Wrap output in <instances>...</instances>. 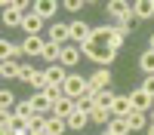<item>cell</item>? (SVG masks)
<instances>
[{
    "label": "cell",
    "instance_id": "6da1fadb",
    "mask_svg": "<svg viewBox=\"0 0 154 135\" xmlns=\"http://www.w3.org/2000/svg\"><path fill=\"white\" fill-rule=\"evenodd\" d=\"M62 92H65L68 98H74V101H80V98L89 92V77H80V74H68L65 86H62Z\"/></svg>",
    "mask_w": 154,
    "mask_h": 135
},
{
    "label": "cell",
    "instance_id": "7a4b0ae2",
    "mask_svg": "<svg viewBox=\"0 0 154 135\" xmlns=\"http://www.w3.org/2000/svg\"><path fill=\"white\" fill-rule=\"evenodd\" d=\"M12 114H16V126H28V123L37 117V110L31 104V98H25V101H19L16 107H12Z\"/></svg>",
    "mask_w": 154,
    "mask_h": 135
},
{
    "label": "cell",
    "instance_id": "3957f363",
    "mask_svg": "<svg viewBox=\"0 0 154 135\" xmlns=\"http://www.w3.org/2000/svg\"><path fill=\"white\" fill-rule=\"evenodd\" d=\"M111 86V68H99L93 77H89V92L86 95H96L99 89H108Z\"/></svg>",
    "mask_w": 154,
    "mask_h": 135
},
{
    "label": "cell",
    "instance_id": "277c9868",
    "mask_svg": "<svg viewBox=\"0 0 154 135\" xmlns=\"http://www.w3.org/2000/svg\"><path fill=\"white\" fill-rule=\"evenodd\" d=\"M49 43H59V46H68V40H71V25H62V22H56V25H49V37H46Z\"/></svg>",
    "mask_w": 154,
    "mask_h": 135
},
{
    "label": "cell",
    "instance_id": "5b68a950",
    "mask_svg": "<svg viewBox=\"0 0 154 135\" xmlns=\"http://www.w3.org/2000/svg\"><path fill=\"white\" fill-rule=\"evenodd\" d=\"M130 101H133V110H142V114H145V110H151L154 107V98L142 89V86H139V89H133L130 92Z\"/></svg>",
    "mask_w": 154,
    "mask_h": 135
},
{
    "label": "cell",
    "instance_id": "8992f818",
    "mask_svg": "<svg viewBox=\"0 0 154 135\" xmlns=\"http://www.w3.org/2000/svg\"><path fill=\"white\" fill-rule=\"evenodd\" d=\"M80 58H83L80 46H71V43H68V46H62V58H59V65L71 71V68H77V61H80Z\"/></svg>",
    "mask_w": 154,
    "mask_h": 135
},
{
    "label": "cell",
    "instance_id": "52a82bcc",
    "mask_svg": "<svg viewBox=\"0 0 154 135\" xmlns=\"http://www.w3.org/2000/svg\"><path fill=\"white\" fill-rule=\"evenodd\" d=\"M105 12L111 19H117V22H123L126 16H133V3H126V0H111V3L105 6Z\"/></svg>",
    "mask_w": 154,
    "mask_h": 135
},
{
    "label": "cell",
    "instance_id": "ba28073f",
    "mask_svg": "<svg viewBox=\"0 0 154 135\" xmlns=\"http://www.w3.org/2000/svg\"><path fill=\"white\" fill-rule=\"evenodd\" d=\"M68 68H62V65H49L46 71H43V77H46V83L49 86H65V80H68Z\"/></svg>",
    "mask_w": 154,
    "mask_h": 135
},
{
    "label": "cell",
    "instance_id": "9c48e42d",
    "mask_svg": "<svg viewBox=\"0 0 154 135\" xmlns=\"http://www.w3.org/2000/svg\"><path fill=\"white\" fill-rule=\"evenodd\" d=\"M43 19L37 16V12H28V16H25V22H22V31L28 34V37H40V31H43Z\"/></svg>",
    "mask_w": 154,
    "mask_h": 135
},
{
    "label": "cell",
    "instance_id": "30bf717a",
    "mask_svg": "<svg viewBox=\"0 0 154 135\" xmlns=\"http://www.w3.org/2000/svg\"><path fill=\"white\" fill-rule=\"evenodd\" d=\"M74 110H77V101H74V98H68V95H62L59 101L53 104V117H62V120H68V117L74 114Z\"/></svg>",
    "mask_w": 154,
    "mask_h": 135
},
{
    "label": "cell",
    "instance_id": "8fae6325",
    "mask_svg": "<svg viewBox=\"0 0 154 135\" xmlns=\"http://www.w3.org/2000/svg\"><path fill=\"white\" fill-rule=\"evenodd\" d=\"M111 117H130V110H133V101H130V95H114V101H111Z\"/></svg>",
    "mask_w": 154,
    "mask_h": 135
},
{
    "label": "cell",
    "instance_id": "7c38bea8",
    "mask_svg": "<svg viewBox=\"0 0 154 135\" xmlns=\"http://www.w3.org/2000/svg\"><path fill=\"white\" fill-rule=\"evenodd\" d=\"M31 12H37V16H40V19L46 22V19H53L56 12H59V3H56V0H37Z\"/></svg>",
    "mask_w": 154,
    "mask_h": 135
},
{
    "label": "cell",
    "instance_id": "4fadbf2b",
    "mask_svg": "<svg viewBox=\"0 0 154 135\" xmlns=\"http://www.w3.org/2000/svg\"><path fill=\"white\" fill-rule=\"evenodd\" d=\"M31 104H34V110H37L40 117H53V101H49L43 92H34V95H31Z\"/></svg>",
    "mask_w": 154,
    "mask_h": 135
},
{
    "label": "cell",
    "instance_id": "5bb4252c",
    "mask_svg": "<svg viewBox=\"0 0 154 135\" xmlns=\"http://www.w3.org/2000/svg\"><path fill=\"white\" fill-rule=\"evenodd\" d=\"M133 16H136L139 22L154 19V0H136V3H133Z\"/></svg>",
    "mask_w": 154,
    "mask_h": 135
},
{
    "label": "cell",
    "instance_id": "9a60e30c",
    "mask_svg": "<svg viewBox=\"0 0 154 135\" xmlns=\"http://www.w3.org/2000/svg\"><path fill=\"white\" fill-rule=\"evenodd\" d=\"M43 46H46L43 37H25V40H22L25 55H43Z\"/></svg>",
    "mask_w": 154,
    "mask_h": 135
},
{
    "label": "cell",
    "instance_id": "2e32d148",
    "mask_svg": "<svg viewBox=\"0 0 154 135\" xmlns=\"http://www.w3.org/2000/svg\"><path fill=\"white\" fill-rule=\"evenodd\" d=\"M126 123H130V129H133V132H139V129H148V126H151V117H145L142 110H130Z\"/></svg>",
    "mask_w": 154,
    "mask_h": 135
},
{
    "label": "cell",
    "instance_id": "e0dca14e",
    "mask_svg": "<svg viewBox=\"0 0 154 135\" xmlns=\"http://www.w3.org/2000/svg\"><path fill=\"white\" fill-rule=\"evenodd\" d=\"M89 34H93V28H86V22H71V40H77V46L89 40Z\"/></svg>",
    "mask_w": 154,
    "mask_h": 135
},
{
    "label": "cell",
    "instance_id": "ac0fdd59",
    "mask_svg": "<svg viewBox=\"0 0 154 135\" xmlns=\"http://www.w3.org/2000/svg\"><path fill=\"white\" fill-rule=\"evenodd\" d=\"M25 49L16 46V43H9V40H0V58L3 61H16V55H22Z\"/></svg>",
    "mask_w": 154,
    "mask_h": 135
},
{
    "label": "cell",
    "instance_id": "d6986e66",
    "mask_svg": "<svg viewBox=\"0 0 154 135\" xmlns=\"http://www.w3.org/2000/svg\"><path fill=\"white\" fill-rule=\"evenodd\" d=\"M139 68H142L145 77H154V49H145V52L139 55Z\"/></svg>",
    "mask_w": 154,
    "mask_h": 135
},
{
    "label": "cell",
    "instance_id": "ffe728a7",
    "mask_svg": "<svg viewBox=\"0 0 154 135\" xmlns=\"http://www.w3.org/2000/svg\"><path fill=\"white\" fill-rule=\"evenodd\" d=\"M22 74V65H16V61H0V77L3 80H19Z\"/></svg>",
    "mask_w": 154,
    "mask_h": 135
},
{
    "label": "cell",
    "instance_id": "44dd1931",
    "mask_svg": "<svg viewBox=\"0 0 154 135\" xmlns=\"http://www.w3.org/2000/svg\"><path fill=\"white\" fill-rule=\"evenodd\" d=\"M86 123H93V120H89V114H86V110H80V107H77L74 114L68 117V129H83Z\"/></svg>",
    "mask_w": 154,
    "mask_h": 135
},
{
    "label": "cell",
    "instance_id": "7402d4cb",
    "mask_svg": "<svg viewBox=\"0 0 154 135\" xmlns=\"http://www.w3.org/2000/svg\"><path fill=\"white\" fill-rule=\"evenodd\" d=\"M105 129H111L114 135H130V132H133L130 123H126V117H111V123H108Z\"/></svg>",
    "mask_w": 154,
    "mask_h": 135
},
{
    "label": "cell",
    "instance_id": "603a6c76",
    "mask_svg": "<svg viewBox=\"0 0 154 135\" xmlns=\"http://www.w3.org/2000/svg\"><path fill=\"white\" fill-rule=\"evenodd\" d=\"M40 58H46L49 65H59V58H62V46L46 40V46H43V55H40Z\"/></svg>",
    "mask_w": 154,
    "mask_h": 135
},
{
    "label": "cell",
    "instance_id": "cb8c5ba5",
    "mask_svg": "<svg viewBox=\"0 0 154 135\" xmlns=\"http://www.w3.org/2000/svg\"><path fill=\"white\" fill-rule=\"evenodd\" d=\"M114 95H117V92H114L111 86H108V89H99V92L93 95V101H96V107H111V101H114Z\"/></svg>",
    "mask_w": 154,
    "mask_h": 135
},
{
    "label": "cell",
    "instance_id": "d4e9b609",
    "mask_svg": "<svg viewBox=\"0 0 154 135\" xmlns=\"http://www.w3.org/2000/svg\"><path fill=\"white\" fill-rule=\"evenodd\" d=\"M46 132H49V135H62V132H68V120H62V117H49V120H46Z\"/></svg>",
    "mask_w": 154,
    "mask_h": 135
},
{
    "label": "cell",
    "instance_id": "484cf974",
    "mask_svg": "<svg viewBox=\"0 0 154 135\" xmlns=\"http://www.w3.org/2000/svg\"><path fill=\"white\" fill-rule=\"evenodd\" d=\"M0 132H16V114L12 110H0Z\"/></svg>",
    "mask_w": 154,
    "mask_h": 135
},
{
    "label": "cell",
    "instance_id": "4316f807",
    "mask_svg": "<svg viewBox=\"0 0 154 135\" xmlns=\"http://www.w3.org/2000/svg\"><path fill=\"white\" fill-rule=\"evenodd\" d=\"M89 120H93L96 126H108V123H111V110L108 107H96L93 114H89Z\"/></svg>",
    "mask_w": 154,
    "mask_h": 135
},
{
    "label": "cell",
    "instance_id": "83f0119b",
    "mask_svg": "<svg viewBox=\"0 0 154 135\" xmlns=\"http://www.w3.org/2000/svg\"><path fill=\"white\" fill-rule=\"evenodd\" d=\"M37 74H40V71H37V68H31V65H22V74H19V80L22 83H34V77H37Z\"/></svg>",
    "mask_w": 154,
    "mask_h": 135
},
{
    "label": "cell",
    "instance_id": "f1b7e54d",
    "mask_svg": "<svg viewBox=\"0 0 154 135\" xmlns=\"http://www.w3.org/2000/svg\"><path fill=\"white\" fill-rule=\"evenodd\" d=\"M12 104H19V101H16V95H12L9 89H3V92H0V110H9Z\"/></svg>",
    "mask_w": 154,
    "mask_h": 135
},
{
    "label": "cell",
    "instance_id": "f546056e",
    "mask_svg": "<svg viewBox=\"0 0 154 135\" xmlns=\"http://www.w3.org/2000/svg\"><path fill=\"white\" fill-rule=\"evenodd\" d=\"M43 95H46V98H49V101H53V104H56V101H59V98H62V95H65V92H62V86H46V89H43Z\"/></svg>",
    "mask_w": 154,
    "mask_h": 135
},
{
    "label": "cell",
    "instance_id": "4dcf8cb0",
    "mask_svg": "<svg viewBox=\"0 0 154 135\" xmlns=\"http://www.w3.org/2000/svg\"><path fill=\"white\" fill-rule=\"evenodd\" d=\"M62 6H65L68 12H77V9H83L86 3H83V0H65V3H62Z\"/></svg>",
    "mask_w": 154,
    "mask_h": 135
},
{
    "label": "cell",
    "instance_id": "1f68e13d",
    "mask_svg": "<svg viewBox=\"0 0 154 135\" xmlns=\"http://www.w3.org/2000/svg\"><path fill=\"white\" fill-rule=\"evenodd\" d=\"M142 89H145V92L154 98V77H145V80H142Z\"/></svg>",
    "mask_w": 154,
    "mask_h": 135
},
{
    "label": "cell",
    "instance_id": "d6a6232c",
    "mask_svg": "<svg viewBox=\"0 0 154 135\" xmlns=\"http://www.w3.org/2000/svg\"><path fill=\"white\" fill-rule=\"evenodd\" d=\"M148 49H154V34H151V40H148Z\"/></svg>",
    "mask_w": 154,
    "mask_h": 135
},
{
    "label": "cell",
    "instance_id": "836d02e7",
    "mask_svg": "<svg viewBox=\"0 0 154 135\" xmlns=\"http://www.w3.org/2000/svg\"><path fill=\"white\" fill-rule=\"evenodd\" d=\"M102 135H114V132H111V129H102Z\"/></svg>",
    "mask_w": 154,
    "mask_h": 135
},
{
    "label": "cell",
    "instance_id": "e575fe53",
    "mask_svg": "<svg viewBox=\"0 0 154 135\" xmlns=\"http://www.w3.org/2000/svg\"><path fill=\"white\" fill-rule=\"evenodd\" d=\"M148 135H154V123H151V126H148Z\"/></svg>",
    "mask_w": 154,
    "mask_h": 135
},
{
    "label": "cell",
    "instance_id": "d590c367",
    "mask_svg": "<svg viewBox=\"0 0 154 135\" xmlns=\"http://www.w3.org/2000/svg\"><path fill=\"white\" fill-rule=\"evenodd\" d=\"M151 123H154V107H151Z\"/></svg>",
    "mask_w": 154,
    "mask_h": 135
},
{
    "label": "cell",
    "instance_id": "8d00e7d4",
    "mask_svg": "<svg viewBox=\"0 0 154 135\" xmlns=\"http://www.w3.org/2000/svg\"><path fill=\"white\" fill-rule=\"evenodd\" d=\"M40 135H49V132H40Z\"/></svg>",
    "mask_w": 154,
    "mask_h": 135
}]
</instances>
